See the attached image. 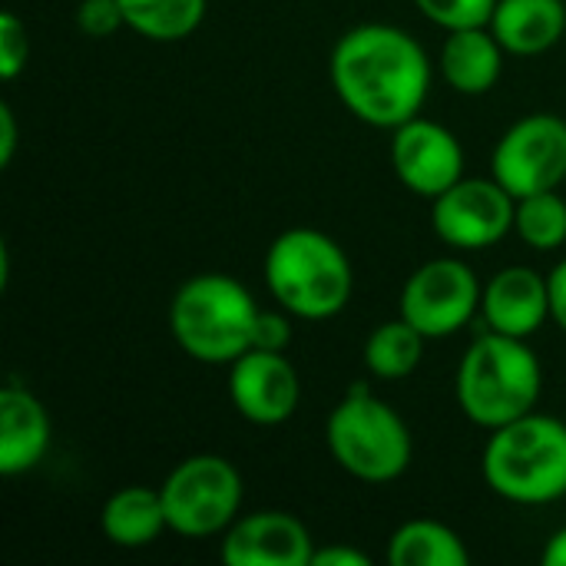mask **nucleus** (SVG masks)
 <instances>
[{
  "instance_id": "nucleus-1",
  "label": "nucleus",
  "mask_w": 566,
  "mask_h": 566,
  "mask_svg": "<svg viewBox=\"0 0 566 566\" xmlns=\"http://www.w3.org/2000/svg\"><path fill=\"white\" fill-rule=\"evenodd\" d=\"M431 76L428 50L395 23H358L335 40L328 56V80L342 106L388 133L421 116Z\"/></svg>"
},
{
  "instance_id": "nucleus-2",
  "label": "nucleus",
  "mask_w": 566,
  "mask_h": 566,
  "mask_svg": "<svg viewBox=\"0 0 566 566\" xmlns=\"http://www.w3.org/2000/svg\"><path fill=\"white\" fill-rule=\"evenodd\" d=\"M541 391L544 368L527 338H511L488 328L468 345L454 378L461 415L484 431L504 428L537 411Z\"/></svg>"
},
{
  "instance_id": "nucleus-3",
  "label": "nucleus",
  "mask_w": 566,
  "mask_h": 566,
  "mask_svg": "<svg viewBox=\"0 0 566 566\" xmlns=\"http://www.w3.org/2000/svg\"><path fill=\"white\" fill-rule=\"evenodd\" d=\"M262 272L275 305L298 322H328L342 315L355 292V272L345 249L328 232L308 226L275 235Z\"/></svg>"
},
{
  "instance_id": "nucleus-4",
  "label": "nucleus",
  "mask_w": 566,
  "mask_h": 566,
  "mask_svg": "<svg viewBox=\"0 0 566 566\" xmlns=\"http://www.w3.org/2000/svg\"><path fill=\"white\" fill-rule=\"evenodd\" d=\"M481 474L491 494L517 507H547L566 497V421L524 415L488 431Z\"/></svg>"
},
{
  "instance_id": "nucleus-5",
  "label": "nucleus",
  "mask_w": 566,
  "mask_h": 566,
  "mask_svg": "<svg viewBox=\"0 0 566 566\" xmlns=\"http://www.w3.org/2000/svg\"><path fill=\"white\" fill-rule=\"evenodd\" d=\"M255 295L226 272L186 279L169 302V332L199 365H232L252 348L259 322Z\"/></svg>"
},
{
  "instance_id": "nucleus-6",
  "label": "nucleus",
  "mask_w": 566,
  "mask_h": 566,
  "mask_svg": "<svg viewBox=\"0 0 566 566\" xmlns=\"http://www.w3.org/2000/svg\"><path fill=\"white\" fill-rule=\"evenodd\" d=\"M332 461L355 481L391 484L415 458V441L405 418L368 385H352L325 421Z\"/></svg>"
},
{
  "instance_id": "nucleus-7",
  "label": "nucleus",
  "mask_w": 566,
  "mask_h": 566,
  "mask_svg": "<svg viewBox=\"0 0 566 566\" xmlns=\"http://www.w3.org/2000/svg\"><path fill=\"white\" fill-rule=\"evenodd\" d=\"M169 534L186 541L219 537L242 514L245 481L239 468L222 454H192L179 461L163 488Z\"/></svg>"
},
{
  "instance_id": "nucleus-8",
  "label": "nucleus",
  "mask_w": 566,
  "mask_h": 566,
  "mask_svg": "<svg viewBox=\"0 0 566 566\" xmlns=\"http://www.w3.org/2000/svg\"><path fill=\"white\" fill-rule=\"evenodd\" d=\"M484 285L478 272L454 255L418 265L398 298V315L411 322L428 342L451 338L474 322L481 312Z\"/></svg>"
},
{
  "instance_id": "nucleus-9",
  "label": "nucleus",
  "mask_w": 566,
  "mask_h": 566,
  "mask_svg": "<svg viewBox=\"0 0 566 566\" xmlns=\"http://www.w3.org/2000/svg\"><path fill=\"white\" fill-rule=\"evenodd\" d=\"M491 176L514 196L560 189L566 179V119L531 113L504 129L491 153Z\"/></svg>"
},
{
  "instance_id": "nucleus-10",
  "label": "nucleus",
  "mask_w": 566,
  "mask_h": 566,
  "mask_svg": "<svg viewBox=\"0 0 566 566\" xmlns=\"http://www.w3.org/2000/svg\"><path fill=\"white\" fill-rule=\"evenodd\" d=\"M517 199L494 179H458L438 199H431L434 235L461 252H481L504 242L514 232Z\"/></svg>"
},
{
  "instance_id": "nucleus-11",
  "label": "nucleus",
  "mask_w": 566,
  "mask_h": 566,
  "mask_svg": "<svg viewBox=\"0 0 566 566\" xmlns=\"http://www.w3.org/2000/svg\"><path fill=\"white\" fill-rule=\"evenodd\" d=\"M229 401L255 428L285 424L302 401V381L285 352L249 348L229 365Z\"/></svg>"
},
{
  "instance_id": "nucleus-12",
  "label": "nucleus",
  "mask_w": 566,
  "mask_h": 566,
  "mask_svg": "<svg viewBox=\"0 0 566 566\" xmlns=\"http://www.w3.org/2000/svg\"><path fill=\"white\" fill-rule=\"evenodd\" d=\"M391 169L408 192L438 199L464 179V146L448 126L415 116L391 129Z\"/></svg>"
},
{
  "instance_id": "nucleus-13",
  "label": "nucleus",
  "mask_w": 566,
  "mask_h": 566,
  "mask_svg": "<svg viewBox=\"0 0 566 566\" xmlns=\"http://www.w3.org/2000/svg\"><path fill=\"white\" fill-rule=\"evenodd\" d=\"M219 557L226 566H312L315 541L295 514L252 511L222 534Z\"/></svg>"
},
{
  "instance_id": "nucleus-14",
  "label": "nucleus",
  "mask_w": 566,
  "mask_h": 566,
  "mask_svg": "<svg viewBox=\"0 0 566 566\" xmlns=\"http://www.w3.org/2000/svg\"><path fill=\"white\" fill-rule=\"evenodd\" d=\"M481 318L488 332L531 338L551 322V285L531 265H507L484 282Z\"/></svg>"
},
{
  "instance_id": "nucleus-15",
  "label": "nucleus",
  "mask_w": 566,
  "mask_h": 566,
  "mask_svg": "<svg viewBox=\"0 0 566 566\" xmlns=\"http://www.w3.org/2000/svg\"><path fill=\"white\" fill-rule=\"evenodd\" d=\"M50 441L53 424L43 401L30 388L7 381L0 388V474L20 478L33 471L46 458Z\"/></svg>"
},
{
  "instance_id": "nucleus-16",
  "label": "nucleus",
  "mask_w": 566,
  "mask_h": 566,
  "mask_svg": "<svg viewBox=\"0 0 566 566\" xmlns=\"http://www.w3.org/2000/svg\"><path fill=\"white\" fill-rule=\"evenodd\" d=\"M507 50L497 43L491 27L451 30L438 53V70L444 83L461 96H484L497 86L504 73Z\"/></svg>"
},
{
  "instance_id": "nucleus-17",
  "label": "nucleus",
  "mask_w": 566,
  "mask_h": 566,
  "mask_svg": "<svg viewBox=\"0 0 566 566\" xmlns=\"http://www.w3.org/2000/svg\"><path fill=\"white\" fill-rule=\"evenodd\" d=\"M491 33L511 56H541L566 33L564 0H497Z\"/></svg>"
},
{
  "instance_id": "nucleus-18",
  "label": "nucleus",
  "mask_w": 566,
  "mask_h": 566,
  "mask_svg": "<svg viewBox=\"0 0 566 566\" xmlns=\"http://www.w3.org/2000/svg\"><path fill=\"white\" fill-rule=\"evenodd\" d=\"M99 531L113 547L123 551H139L156 544L169 531L163 494L146 484L119 488L116 494L106 497L99 511Z\"/></svg>"
},
{
  "instance_id": "nucleus-19",
  "label": "nucleus",
  "mask_w": 566,
  "mask_h": 566,
  "mask_svg": "<svg viewBox=\"0 0 566 566\" xmlns=\"http://www.w3.org/2000/svg\"><path fill=\"white\" fill-rule=\"evenodd\" d=\"M385 560L388 566H468L471 551L448 524L418 517L388 537Z\"/></svg>"
},
{
  "instance_id": "nucleus-20",
  "label": "nucleus",
  "mask_w": 566,
  "mask_h": 566,
  "mask_svg": "<svg viewBox=\"0 0 566 566\" xmlns=\"http://www.w3.org/2000/svg\"><path fill=\"white\" fill-rule=\"evenodd\" d=\"M424 335L405 322L401 315L391 322H381L361 348V361L368 368V375L381 378V381H401L411 378L424 358Z\"/></svg>"
},
{
  "instance_id": "nucleus-21",
  "label": "nucleus",
  "mask_w": 566,
  "mask_h": 566,
  "mask_svg": "<svg viewBox=\"0 0 566 566\" xmlns=\"http://www.w3.org/2000/svg\"><path fill=\"white\" fill-rule=\"evenodd\" d=\"M126 27L153 43H179L192 36L202 20L209 0H119Z\"/></svg>"
},
{
  "instance_id": "nucleus-22",
  "label": "nucleus",
  "mask_w": 566,
  "mask_h": 566,
  "mask_svg": "<svg viewBox=\"0 0 566 566\" xmlns=\"http://www.w3.org/2000/svg\"><path fill=\"white\" fill-rule=\"evenodd\" d=\"M514 232L537 252H554L566 245V199L557 189L521 196L514 209Z\"/></svg>"
},
{
  "instance_id": "nucleus-23",
  "label": "nucleus",
  "mask_w": 566,
  "mask_h": 566,
  "mask_svg": "<svg viewBox=\"0 0 566 566\" xmlns=\"http://www.w3.org/2000/svg\"><path fill=\"white\" fill-rule=\"evenodd\" d=\"M434 27L444 33L468 30V27H488L497 0H411Z\"/></svg>"
},
{
  "instance_id": "nucleus-24",
  "label": "nucleus",
  "mask_w": 566,
  "mask_h": 566,
  "mask_svg": "<svg viewBox=\"0 0 566 566\" xmlns=\"http://www.w3.org/2000/svg\"><path fill=\"white\" fill-rule=\"evenodd\" d=\"M27 60H30V33H27V23L13 10H3L0 13V76L7 83L17 80L27 70Z\"/></svg>"
},
{
  "instance_id": "nucleus-25",
  "label": "nucleus",
  "mask_w": 566,
  "mask_h": 566,
  "mask_svg": "<svg viewBox=\"0 0 566 566\" xmlns=\"http://www.w3.org/2000/svg\"><path fill=\"white\" fill-rule=\"evenodd\" d=\"M76 27H80L86 36L103 40V36H113L116 30H123V27H126V17H123L119 0H80Z\"/></svg>"
},
{
  "instance_id": "nucleus-26",
  "label": "nucleus",
  "mask_w": 566,
  "mask_h": 566,
  "mask_svg": "<svg viewBox=\"0 0 566 566\" xmlns=\"http://www.w3.org/2000/svg\"><path fill=\"white\" fill-rule=\"evenodd\" d=\"M292 335H295V332H292V315H289L285 308L259 312L252 348H265V352H289Z\"/></svg>"
},
{
  "instance_id": "nucleus-27",
  "label": "nucleus",
  "mask_w": 566,
  "mask_h": 566,
  "mask_svg": "<svg viewBox=\"0 0 566 566\" xmlns=\"http://www.w3.org/2000/svg\"><path fill=\"white\" fill-rule=\"evenodd\" d=\"M312 566H371V557L345 544H325V547H315Z\"/></svg>"
},
{
  "instance_id": "nucleus-28",
  "label": "nucleus",
  "mask_w": 566,
  "mask_h": 566,
  "mask_svg": "<svg viewBox=\"0 0 566 566\" xmlns=\"http://www.w3.org/2000/svg\"><path fill=\"white\" fill-rule=\"evenodd\" d=\"M547 285H551V322H557V328L566 335V259L551 269Z\"/></svg>"
},
{
  "instance_id": "nucleus-29",
  "label": "nucleus",
  "mask_w": 566,
  "mask_h": 566,
  "mask_svg": "<svg viewBox=\"0 0 566 566\" xmlns=\"http://www.w3.org/2000/svg\"><path fill=\"white\" fill-rule=\"evenodd\" d=\"M13 149H17V116L10 103H0V166L13 163Z\"/></svg>"
},
{
  "instance_id": "nucleus-30",
  "label": "nucleus",
  "mask_w": 566,
  "mask_h": 566,
  "mask_svg": "<svg viewBox=\"0 0 566 566\" xmlns=\"http://www.w3.org/2000/svg\"><path fill=\"white\" fill-rule=\"evenodd\" d=\"M544 566H566V527L554 531L544 544V554H541Z\"/></svg>"
},
{
  "instance_id": "nucleus-31",
  "label": "nucleus",
  "mask_w": 566,
  "mask_h": 566,
  "mask_svg": "<svg viewBox=\"0 0 566 566\" xmlns=\"http://www.w3.org/2000/svg\"><path fill=\"white\" fill-rule=\"evenodd\" d=\"M564 249H566V245H564Z\"/></svg>"
}]
</instances>
